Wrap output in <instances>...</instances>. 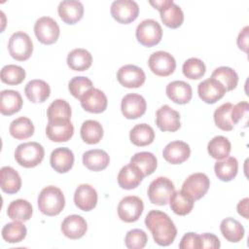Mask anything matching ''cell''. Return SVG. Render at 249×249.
Instances as JSON below:
<instances>
[{
    "instance_id": "1",
    "label": "cell",
    "mask_w": 249,
    "mask_h": 249,
    "mask_svg": "<svg viewBox=\"0 0 249 249\" xmlns=\"http://www.w3.org/2000/svg\"><path fill=\"white\" fill-rule=\"evenodd\" d=\"M145 225L151 231L155 242L160 246L170 245L177 235L173 221L162 211L151 210L145 218Z\"/></svg>"
},
{
    "instance_id": "2",
    "label": "cell",
    "mask_w": 249,
    "mask_h": 249,
    "mask_svg": "<svg viewBox=\"0 0 249 249\" xmlns=\"http://www.w3.org/2000/svg\"><path fill=\"white\" fill-rule=\"evenodd\" d=\"M65 206V197L62 191L55 186L45 187L38 196L39 210L47 216L58 215Z\"/></svg>"
},
{
    "instance_id": "3",
    "label": "cell",
    "mask_w": 249,
    "mask_h": 249,
    "mask_svg": "<svg viewBox=\"0 0 249 249\" xmlns=\"http://www.w3.org/2000/svg\"><path fill=\"white\" fill-rule=\"evenodd\" d=\"M44 156L45 150L43 146L37 142L19 144L15 151V159L17 162L25 168H32L40 164Z\"/></svg>"
},
{
    "instance_id": "4",
    "label": "cell",
    "mask_w": 249,
    "mask_h": 249,
    "mask_svg": "<svg viewBox=\"0 0 249 249\" xmlns=\"http://www.w3.org/2000/svg\"><path fill=\"white\" fill-rule=\"evenodd\" d=\"M149 3L160 11L161 21L165 26L174 29L182 25L184 21L183 11L172 0L149 1Z\"/></svg>"
},
{
    "instance_id": "5",
    "label": "cell",
    "mask_w": 249,
    "mask_h": 249,
    "mask_svg": "<svg viewBox=\"0 0 249 249\" xmlns=\"http://www.w3.org/2000/svg\"><path fill=\"white\" fill-rule=\"evenodd\" d=\"M8 50L11 56L18 61L27 60L33 53V43L29 35L23 31H17L9 39Z\"/></svg>"
},
{
    "instance_id": "6",
    "label": "cell",
    "mask_w": 249,
    "mask_h": 249,
    "mask_svg": "<svg viewBox=\"0 0 249 249\" xmlns=\"http://www.w3.org/2000/svg\"><path fill=\"white\" fill-rule=\"evenodd\" d=\"M135 36L137 41L145 47H153L158 45L162 37V29L160 24L152 18L142 20L136 27Z\"/></svg>"
},
{
    "instance_id": "7",
    "label": "cell",
    "mask_w": 249,
    "mask_h": 249,
    "mask_svg": "<svg viewBox=\"0 0 249 249\" xmlns=\"http://www.w3.org/2000/svg\"><path fill=\"white\" fill-rule=\"evenodd\" d=\"M174 184L167 177L160 176L153 180L148 188V197L153 204L165 205L174 192Z\"/></svg>"
},
{
    "instance_id": "8",
    "label": "cell",
    "mask_w": 249,
    "mask_h": 249,
    "mask_svg": "<svg viewBox=\"0 0 249 249\" xmlns=\"http://www.w3.org/2000/svg\"><path fill=\"white\" fill-rule=\"evenodd\" d=\"M34 32L40 43L52 45L57 41L60 30L57 22L53 18L42 17L36 20Z\"/></svg>"
},
{
    "instance_id": "9",
    "label": "cell",
    "mask_w": 249,
    "mask_h": 249,
    "mask_svg": "<svg viewBox=\"0 0 249 249\" xmlns=\"http://www.w3.org/2000/svg\"><path fill=\"white\" fill-rule=\"evenodd\" d=\"M144 210L143 200L136 196H127L118 205L119 218L125 223L136 222Z\"/></svg>"
},
{
    "instance_id": "10",
    "label": "cell",
    "mask_w": 249,
    "mask_h": 249,
    "mask_svg": "<svg viewBox=\"0 0 249 249\" xmlns=\"http://www.w3.org/2000/svg\"><path fill=\"white\" fill-rule=\"evenodd\" d=\"M150 70L157 76L167 77L176 68L175 58L167 52L158 51L153 53L148 60Z\"/></svg>"
},
{
    "instance_id": "11",
    "label": "cell",
    "mask_w": 249,
    "mask_h": 249,
    "mask_svg": "<svg viewBox=\"0 0 249 249\" xmlns=\"http://www.w3.org/2000/svg\"><path fill=\"white\" fill-rule=\"evenodd\" d=\"M110 11L115 20L123 24H128L137 18L139 6L132 0H116L112 3Z\"/></svg>"
},
{
    "instance_id": "12",
    "label": "cell",
    "mask_w": 249,
    "mask_h": 249,
    "mask_svg": "<svg viewBox=\"0 0 249 249\" xmlns=\"http://www.w3.org/2000/svg\"><path fill=\"white\" fill-rule=\"evenodd\" d=\"M210 186L209 178L206 174L196 172L191 174L183 183L182 190L194 200L200 199L205 196Z\"/></svg>"
},
{
    "instance_id": "13",
    "label": "cell",
    "mask_w": 249,
    "mask_h": 249,
    "mask_svg": "<svg viewBox=\"0 0 249 249\" xmlns=\"http://www.w3.org/2000/svg\"><path fill=\"white\" fill-rule=\"evenodd\" d=\"M46 134L53 142H67L74 134V126L68 119L50 120L46 127Z\"/></svg>"
},
{
    "instance_id": "14",
    "label": "cell",
    "mask_w": 249,
    "mask_h": 249,
    "mask_svg": "<svg viewBox=\"0 0 249 249\" xmlns=\"http://www.w3.org/2000/svg\"><path fill=\"white\" fill-rule=\"evenodd\" d=\"M117 80L124 88L137 89L145 83L146 75L140 67L132 64H126L118 70Z\"/></svg>"
},
{
    "instance_id": "15",
    "label": "cell",
    "mask_w": 249,
    "mask_h": 249,
    "mask_svg": "<svg viewBox=\"0 0 249 249\" xmlns=\"http://www.w3.org/2000/svg\"><path fill=\"white\" fill-rule=\"evenodd\" d=\"M147 104L145 98L138 93L124 95L121 102V110L124 118L135 120L142 117L146 112Z\"/></svg>"
},
{
    "instance_id": "16",
    "label": "cell",
    "mask_w": 249,
    "mask_h": 249,
    "mask_svg": "<svg viewBox=\"0 0 249 249\" xmlns=\"http://www.w3.org/2000/svg\"><path fill=\"white\" fill-rule=\"evenodd\" d=\"M227 92L224 86L214 78H209L197 86V93L199 98L207 104H214L220 100Z\"/></svg>"
},
{
    "instance_id": "17",
    "label": "cell",
    "mask_w": 249,
    "mask_h": 249,
    "mask_svg": "<svg viewBox=\"0 0 249 249\" xmlns=\"http://www.w3.org/2000/svg\"><path fill=\"white\" fill-rule=\"evenodd\" d=\"M156 124L161 131H177L180 126V115L168 105H163L156 112Z\"/></svg>"
},
{
    "instance_id": "18",
    "label": "cell",
    "mask_w": 249,
    "mask_h": 249,
    "mask_svg": "<svg viewBox=\"0 0 249 249\" xmlns=\"http://www.w3.org/2000/svg\"><path fill=\"white\" fill-rule=\"evenodd\" d=\"M80 101H81V106L84 108V110L89 113H94V114H99L104 112L108 104L105 93L102 90L94 88H92L88 92H86L82 96Z\"/></svg>"
},
{
    "instance_id": "19",
    "label": "cell",
    "mask_w": 249,
    "mask_h": 249,
    "mask_svg": "<svg viewBox=\"0 0 249 249\" xmlns=\"http://www.w3.org/2000/svg\"><path fill=\"white\" fill-rule=\"evenodd\" d=\"M75 205L82 211H90L97 204V193L89 184H82L77 187L74 193Z\"/></svg>"
},
{
    "instance_id": "20",
    "label": "cell",
    "mask_w": 249,
    "mask_h": 249,
    "mask_svg": "<svg viewBox=\"0 0 249 249\" xmlns=\"http://www.w3.org/2000/svg\"><path fill=\"white\" fill-rule=\"evenodd\" d=\"M191 155L190 146L183 141H172L168 143L162 152L166 161L171 164H180L186 161Z\"/></svg>"
},
{
    "instance_id": "21",
    "label": "cell",
    "mask_w": 249,
    "mask_h": 249,
    "mask_svg": "<svg viewBox=\"0 0 249 249\" xmlns=\"http://www.w3.org/2000/svg\"><path fill=\"white\" fill-rule=\"evenodd\" d=\"M57 13L65 23L75 24L84 16V6L80 1L64 0L59 3Z\"/></svg>"
},
{
    "instance_id": "22",
    "label": "cell",
    "mask_w": 249,
    "mask_h": 249,
    "mask_svg": "<svg viewBox=\"0 0 249 249\" xmlns=\"http://www.w3.org/2000/svg\"><path fill=\"white\" fill-rule=\"evenodd\" d=\"M88 230L86 220L80 215L67 216L61 224L62 233L70 239H79L85 235Z\"/></svg>"
},
{
    "instance_id": "23",
    "label": "cell",
    "mask_w": 249,
    "mask_h": 249,
    "mask_svg": "<svg viewBox=\"0 0 249 249\" xmlns=\"http://www.w3.org/2000/svg\"><path fill=\"white\" fill-rule=\"evenodd\" d=\"M144 177V174L136 165L129 163L120 170L118 174V184L122 189L132 190L140 185Z\"/></svg>"
},
{
    "instance_id": "24",
    "label": "cell",
    "mask_w": 249,
    "mask_h": 249,
    "mask_svg": "<svg viewBox=\"0 0 249 249\" xmlns=\"http://www.w3.org/2000/svg\"><path fill=\"white\" fill-rule=\"evenodd\" d=\"M50 162L54 171L58 173H66L74 164V154L69 148H56L51 154Z\"/></svg>"
},
{
    "instance_id": "25",
    "label": "cell",
    "mask_w": 249,
    "mask_h": 249,
    "mask_svg": "<svg viewBox=\"0 0 249 249\" xmlns=\"http://www.w3.org/2000/svg\"><path fill=\"white\" fill-rule=\"evenodd\" d=\"M167 97L177 104L188 103L193 96L192 87L184 81H173L166 86Z\"/></svg>"
},
{
    "instance_id": "26",
    "label": "cell",
    "mask_w": 249,
    "mask_h": 249,
    "mask_svg": "<svg viewBox=\"0 0 249 249\" xmlns=\"http://www.w3.org/2000/svg\"><path fill=\"white\" fill-rule=\"evenodd\" d=\"M0 112L2 115L11 116L18 113L22 107V98L18 91L4 89L0 93Z\"/></svg>"
},
{
    "instance_id": "27",
    "label": "cell",
    "mask_w": 249,
    "mask_h": 249,
    "mask_svg": "<svg viewBox=\"0 0 249 249\" xmlns=\"http://www.w3.org/2000/svg\"><path fill=\"white\" fill-rule=\"evenodd\" d=\"M24 92L29 101L33 103H42L50 97L51 88L47 82L35 79L27 83Z\"/></svg>"
},
{
    "instance_id": "28",
    "label": "cell",
    "mask_w": 249,
    "mask_h": 249,
    "mask_svg": "<svg viewBox=\"0 0 249 249\" xmlns=\"http://www.w3.org/2000/svg\"><path fill=\"white\" fill-rule=\"evenodd\" d=\"M109 162L108 154L101 149L89 150L83 155L84 165L91 171H101L108 166Z\"/></svg>"
},
{
    "instance_id": "29",
    "label": "cell",
    "mask_w": 249,
    "mask_h": 249,
    "mask_svg": "<svg viewBox=\"0 0 249 249\" xmlns=\"http://www.w3.org/2000/svg\"><path fill=\"white\" fill-rule=\"evenodd\" d=\"M1 189L4 193L12 195L21 188V178L18 171L11 166H3L0 170Z\"/></svg>"
},
{
    "instance_id": "30",
    "label": "cell",
    "mask_w": 249,
    "mask_h": 249,
    "mask_svg": "<svg viewBox=\"0 0 249 249\" xmlns=\"http://www.w3.org/2000/svg\"><path fill=\"white\" fill-rule=\"evenodd\" d=\"M32 205L26 199L18 198L13 200L7 209V214L10 219L13 221H19V222H26L32 216Z\"/></svg>"
},
{
    "instance_id": "31",
    "label": "cell",
    "mask_w": 249,
    "mask_h": 249,
    "mask_svg": "<svg viewBox=\"0 0 249 249\" xmlns=\"http://www.w3.org/2000/svg\"><path fill=\"white\" fill-rule=\"evenodd\" d=\"M92 63L90 53L85 49H74L67 55V64L74 71L88 70Z\"/></svg>"
},
{
    "instance_id": "32",
    "label": "cell",
    "mask_w": 249,
    "mask_h": 249,
    "mask_svg": "<svg viewBox=\"0 0 249 249\" xmlns=\"http://www.w3.org/2000/svg\"><path fill=\"white\" fill-rule=\"evenodd\" d=\"M238 162L233 157H228L223 160H218L214 165V171L218 179L223 182L231 181L237 174Z\"/></svg>"
},
{
    "instance_id": "33",
    "label": "cell",
    "mask_w": 249,
    "mask_h": 249,
    "mask_svg": "<svg viewBox=\"0 0 249 249\" xmlns=\"http://www.w3.org/2000/svg\"><path fill=\"white\" fill-rule=\"evenodd\" d=\"M129 139L132 144L138 147L148 146L155 139V131L147 124H138L129 132Z\"/></svg>"
},
{
    "instance_id": "34",
    "label": "cell",
    "mask_w": 249,
    "mask_h": 249,
    "mask_svg": "<svg viewBox=\"0 0 249 249\" xmlns=\"http://www.w3.org/2000/svg\"><path fill=\"white\" fill-rule=\"evenodd\" d=\"M194 201L195 200L183 191H174L169 198V205L176 215L185 216L193 210Z\"/></svg>"
},
{
    "instance_id": "35",
    "label": "cell",
    "mask_w": 249,
    "mask_h": 249,
    "mask_svg": "<svg viewBox=\"0 0 249 249\" xmlns=\"http://www.w3.org/2000/svg\"><path fill=\"white\" fill-rule=\"evenodd\" d=\"M220 231L230 242H238L244 236V228L240 222L233 218H226L221 222Z\"/></svg>"
},
{
    "instance_id": "36",
    "label": "cell",
    "mask_w": 249,
    "mask_h": 249,
    "mask_svg": "<svg viewBox=\"0 0 249 249\" xmlns=\"http://www.w3.org/2000/svg\"><path fill=\"white\" fill-rule=\"evenodd\" d=\"M81 137L87 144H97L103 137V128L99 122L87 120L81 126Z\"/></svg>"
},
{
    "instance_id": "37",
    "label": "cell",
    "mask_w": 249,
    "mask_h": 249,
    "mask_svg": "<svg viewBox=\"0 0 249 249\" xmlns=\"http://www.w3.org/2000/svg\"><path fill=\"white\" fill-rule=\"evenodd\" d=\"M9 131L18 140L27 139L34 133V124L27 117H19L11 123Z\"/></svg>"
},
{
    "instance_id": "38",
    "label": "cell",
    "mask_w": 249,
    "mask_h": 249,
    "mask_svg": "<svg viewBox=\"0 0 249 249\" xmlns=\"http://www.w3.org/2000/svg\"><path fill=\"white\" fill-rule=\"evenodd\" d=\"M231 149V142L228 138L222 135L213 137L207 145L208 154L215 160H221L230 156Z\"/></svg>"
},
{
    "instance_id": "39",
    "label": "cell",
    "mask_w": 249,
    "mask_h": 249,
    "mask_svg": "<svg viewBox=\"0 0 249 249\" xmlns=\"http://www.w3.org/2000/svg\"><path fill=\"white\" fill-rule=\"evenodd\" d=\"M130 163L136 165L142 171L144 176H148L156 170L158 160L156 156L150 152H139L131 157Z\"/></svg>"
},
{
    "instance_id": "40",
    "label": "cell",
    "mask_w": 249,
    "mask_h": 249,
    "mask_svg": "<svg viewBox=\"0 0 249 249\" xmlns=\"http://www.w3.org/2000/svg\"><path fill=\"white\" fill-rule=\"evenodd\" d=\"M211 78L219 81L227 91H231L234 89L238 83V75L237 73L231 67L220 66L216 68L211 75Z\"/></svg>"
},
{
    "instance_id": "41",
    "label": "cell",
    "mask_w": 249,
    "mask_h": 249,
    "mask_svg": "<svg viewBox=\"0 0 249 249\" xmlns=\"http://www.w3.org/2000/svg\"><path fill=\"white\" fill-rule=\"evenodd\" d=\"M27 233L26 227L19 221L8 223L2 229V237L8 243H18L22 241Z\"/></svg>"
},
{
    "instance_id": "42",
    "label": "cell",
    "mask_w": 249,
    "mask_h": 249,
    "mask_svg": "<svg viewBox=\"0 0 249 249\" xmlns=\"http://www.w3.org/2000/svg\"><path fill=\"white\" fill-rule=\"evenodd\" d=\"M233 105L230 102L224 103L214 111L215 124L224 131H230L233 128L234 124L231 121V110Z\"/></svg>"
},
{
    "instance_id": "43",
    "label": "cell",
    "mask_w": 249,
    "mask_h": 249,
    "mask_svg": "<svg viewBox=\"0 0 249 249\" xmlns=\"http://www.w3.org/2000/svg\"><path fill=\"white\" fill-rule=\"evenodd\" d=\"M1 81L7 85L17 86L21 84L25 79V70L15 64L5 65L0 73Z\"/></svg>"
},
{
    "instance_id": "44",
    "label": "cell",
    "mask_w": 249,
    "mask_h": 249,
    "mask_svg": "<svg viewBox=\"0 0 249 249\" xmlns=\"http://www.w3.org/2000/svg\"><path fill=\"white\" fill-rule=\"evenodd\" d=\"M205 64L204 62L196 57H191L187 59L182 67V71L185 77L191 80H197L204 76L205 74Z\"/></svg>"
},
{
    "instance_id": "45",
    "label": "cell",
    "mask_w": 249,
    "mask_h": 249,
    "mask_svg": "<svg viewBox=\"0 0 249 249\" xmlns=\"http://www.w3.org/2000/svg\"><path fill=\"white\" fill-rule=\"evenodd\" d=\"M71 107L64 99H55L53 101L47 110L48 120L54 119H71Z\"/></svg>"
},
{
    "instance_id": "46",
    "label": "cell",
    "mask_w": 249,
    "mask_h": 249,
    "mask_svg": "<svg viewBox=\"0 0 249 249\" xmlns=\"http://www.w3.org/2000/svg\"><path fill=\"white\" fill-rule=\"evenodd\" d=\"M93 88L92 82L84 76H77L70 80L68 89L70 93L77 99H81L82 96Z\"/></svg>"
},
{
    "instance_id": "47",
    "label": "cell",
    "mask_w": 249,
    "mask_h": 249,
    "mask_svg": "<svg viewBox=\"0 0 249 249\" xmlns=\"http://www.w3.org/2000/svg\"><path fill=\"white\" fill-rule=\"evenodd\" d=\"M148 241L147 233L140 229H133L126 232L124 244L129 249H142Z\"/></svg>"
},
{
    "instance_id": "48",
    "label": "cell",
    "mask_w": 249,
    "mask_h": 249,
    "mask_svg": "<svg viewBox=\"0 0 249 249\" xmlns=\"http://www.w3.org/2000/svg\"><path fill=\"white\" fill-rule=\"evenodd\" d=\"M248 112H249V104L247 101L238 102L236 105H233L231 110V121L233 124H238L240 121L245 125L248 121Z\"/></svg>"
},
{
    "instance_id": "49",
    "label": "cell",
    "mask_w": 249,
    "mask_h": 249,
    "mask_svg": "<svg viewBox=\"0 0 249 249\" xmlns=\"http://www.w3.org/2000/svg\"><path fill=\"white\" fill-rule=\"evenodd\" d=\"M180 249H200L201 248V238L200 234L196 232H187L183 235L180 243Z\"/></svg>"
},
{
    "instance_id": "50",
    "label": "cell",
    "mask_w": 249,
    "mask_h": 249,
    "mask_svg": "<svg viewBox=\"0 0 249 249\" xmlns=\"http://www.w3.org/2000/svg\"><path fill=\"white\" fill-rule=\"evenodd\" d=\"M200 238H201V248H220L221 243H220V239L213 233H209V232H205L200 234Z\"/></svg>"
},
{
    "instance_id": "51",
    "label": "cell",
    "mask_w": 249,
    "mask_h": 249,
    "mask_svg": "<svg viewBox=\"0 0 249 249\" xmlns=\"http://www.w3.org/2000/svg\"><path fill=\"white\" fill-rule=\"evenodd\" d=\"M248 32H249V27L245 26L238 34L237 37V46L240 50H242L243 52L247 53L248 51Z\"/></svg>"
},
{
    "instance_id": "52",
    "label": "cell",
    "mask_w": 249,
    "mask_h": 249,
    "mask_svg": "<svg viewBox=\"0 0 249 249\" xmlns=\"http://www.w3.org/2000/svg\"><path fill=\"white\" fill-rule=\"evenodd\" d=\"M248 197H245L238 202L236 207L238 214L245 219H248Z\"/></svg>"
}]
</instances>
